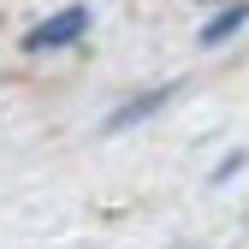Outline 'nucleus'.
<instances>
[{
    "label": "nucleus",
    "instance_id": "obj_1",
    "mask_svg": "<svg viewBox=\"0 0 249 249\" xmlns=\"http://www.w3.org/2000/svg\"><path fill=\"white\" fill-rule=\"evenodd\" d=\"M89 30V6H66V12H53V18H42L36 30L24 36V48L30 53H48V48H66V42H77Z\"/></svg>",
    "mask_w": 249,
    "mask_h": 249
},
{
    "label": "nucleus",
    "instance_id": "obj_2",
    "mask_svg": "<svg viewBox=\"0 0 249 249\" xmlns=\"http://www.w3.org/2000/svg\"><path fill=\"white\" fill-rule=\"evenodd\" d=\"M243 24H249V6H226L220 18H208V24H202V42H208V48H220L226 36H237Z\"/></svg>",
    "mask_w": 249,
    "mask_h": 249
}]
</instances>
